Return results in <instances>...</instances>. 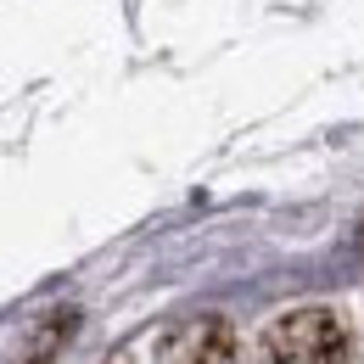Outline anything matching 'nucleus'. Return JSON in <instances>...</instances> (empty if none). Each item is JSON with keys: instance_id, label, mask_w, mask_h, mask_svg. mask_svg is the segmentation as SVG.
<instances>
[{"instance_id": "f257e3e1", "label": "nucleus", "mask_w": 364, "mask_h": 364, "mask_svg": "<svg viewBox=\"0 0 364 364\" xmlns=\"http://www.w3.org/2000/svg\"><path fill=\"white\" fill-rule=\"evenodd\" d=\"M264 364H353V336L331 309H291L269 319Z\"/></svg>"}, {"instance_id": "f03ea898", "label": "nucleus", "mask_w": 364, "mask_h": 364, "mask_svg": "<svg viewBox=\"0 0 364 364\" xmlns=\"http://www.w3.org/2000/svg\"><path fill=\"white\" fill-rule=\"evenodd\" d=\"M157 364H235V331L219 314L180 319L163 342H157Z\"/></svg>"}, {"instance_id": "7ed1b4c3", "label": "nucleus", "mask_w": 364, "mask_h": 364, "mask_svg": "<svg viewBox=\"0 0 364 364\" xmlns=\"http://www.w3.org/2000/svg\"><path fill=\"white\" fill-rule=\"evenodd\" d=\"M68 336H73V309H56V314L40 325V336H34V348H28V364H50Z\"/></svg>"}]
</instances>
